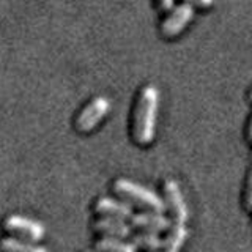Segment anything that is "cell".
I'll return each instance as SVG.
<instances>
[{
    "mask_svg": "<svg viewBox=\"0 0 252 252\" xmlns=\"http://www.w3.org/2000/svg\"><path fill=\"white\" fill-rule=\"evenodd\" d=\"M158 106H159V92L152 84L144 85L136 96L131 115V136L140 147L150 145L155 139Z\"/></svg>",
    "mask_w": 252,
    "mask_h": 252,
    "instance_id": "6da1fadb",
    "label": "cell"
},
{
    "mask_svg": "<svg viewBox=\"0 0 252 252\" xmlns=\"http://www.w3.org/2000/svg\"><path fill=\"white\" fill-rule=\"evenodd\" d=\"M112 192L118 197L120 200L131 203L134 207L144 208L145 211H156V213H164L165 205L164 200L159 195L155 194L150 189L140 186L128 178H117L112 181Z\"/></svg>",
    "mask_w": 252,
    "mask_h": 252,
    "instance_id": "7a4b0ae2",
    "label": "cell"
},
{
    "mask_svg": "<svg viewBox=\"0 0 252 252\" xmlns=\"http://www.w3.org/2000/svg\"><path fill=\"white\" fill-rule=\"evenodd\" d=\"M0 235L16 240L43 243L47 230L43 222L22 213H6L0 218Z\"/></svg>",
    "mask_w": 252,
    "mask_h": 252,
    "instance_id": "3957f363",
    "label": "cell"
},
{
    "mask_svg": "<svg viewBox=\"0 0 252 252\" xmlns=\"http://www.w3.org/2000/svg\"><path fill=\"white\" fill-rule=\"evenodd\" d=\"M109 110H110V99L107 96L98 94V96L90 98L77 110L73 118L74 131L77 134H82V136L93 132L107 117Z\"/></svg>",
    "mask_w": 252,
    "mask_h": 252,
    "instance_id": "277c9868",
    "label": "cell"
},
{
    "mask_svg": "<svg viewBox=\"0 0 252 252\" xmlns=\"http://www.w3.org/2000/svg\"><path fill=\"white\" fill-rule=\"evenodd\" d=\"M162 192H164L165 210L169 211L173 224H186V220L189 218V211L177 181L165 180L162 185Z\"/></svg>",
    "mask_w": 252,
    "mask_h": 252,
    "instance_id": "5b68a950",
    "label": "cell"
},
{
    "mask_svg": "<svg viewBox=\"0 0 252 252\" xmlns=\"http://www.w3.org/2000/svg\"><path fill=\"white\" fill-rule=\"evenodd\" d=\"M194 18V8L189 3H180L177 6H172L169 14L161 21L159 32L165 38H173L180 35L185 30V27Z\"/></svg>",
    "mask_w": 252,
    "mask_h": 252,
    "instance_id": "8992f818",
    "label": "cell"
},
{
    "mask_svg": "<svg viewBox=\"0 0 252 252\" xmlns=\"http://www.w3.org/2000/svg\"><path fill=\"white\" fill-rule=\"evenodd\" d=\"M92 213L94 218H112L129 220L132 218L131 205L114 197H98L92 203Z\"/></svg>",
    "mask_w": 252,
    "mask_h": 252,
    "instance_id": "52a82bcc",
    "label": "cell"
},
{
    "mask_svg": "<svg viewBox=\"0 0 252 252\" xmlns=\"http://www.w3.org/2000/svg\"><path fill=\"white\" fill-rule=\"evenodd\" d=\"M92 230L98 238H117L128 240L131 238L132 227L126 220L112 219V218H93Z\"/></svg>",
    "mask_w": 252,
    "mask_h": 252,
    "instance_id": "ba28073f",
    "label": "cell"
},
{
    "mask_svg": "<svg viewBox=\"0 0 252 252\" xmlns=\"http://www.w3.org/2000/svg\"><path fill=\"white\" fill-rule=\"evenodd\" d=\"M129 224L132 228L139 232H150V233H159L164 230H169L172 225L170 220L164 216V213L156 211H142L132 215L129 219Z\"/></svg>",
    "mask_w": 252,
    "mask_h": 252,
    "instance_id": "9c48e42d",
    "label": "cell"
},
{
    "mask_svg": "<svg viewBox=\"0 0 252 252\" xmlns=\"http://www.w3.org/2000/svg\"><path fill=\"white\" fill-rule=\"evenodd\" d=\"M0 252H49L43 243H32L0 235Z\"/></svg>",
    "mask_w": 252,
    "mask_h": 252,
    "instance_id": "30bf717a",
    "label": "cell"
},
{
    "mask_svg": "<svg viewBox=\"0 0 252 252\" xmlns=\"http://www.w3.org/2000/svg\"><path fill=\"white\" fill-rule=\"evenodd\" d=\"M188 238V228L185 224H172L167 235L162 240L161 252H180Z\"/></svg>",
    "mask_w": 252,
    "mask_h": 252,
    "instance_id": "8fae6325",
    "label": "cell"
},
{
    "mask_svg": "<svg viewBox=\"0 0 252 252\" xmlns=\"http://www.w3.org/2000/svg\"><path fill=\"white\" fill-rule=\"evenodd\" d=\"M129 241L136 249L145 251V252H158L162 248V240L159 238L158 233L137 232V233L131 235Z\"/></svg>",
    "mask_w": 252,
    "mask_h": 252,
    "instance_id": "7c38bea8",
    "label": "cell"
},
{
    "mask_svg": "<svg viewBox=\"0 0 252 252\" xmlns=\"http://www.w3.org/2000/svg\"><path fill=\"white\" fill-rule=\"evenodd\" d=\"M93 251L96 252H136L131 241L117 238H96L93 243Z\"/></svg>",
    "mask_w": 252,
    "mask_h": 252,
    "instance_id": "4fadbf2b",
    "label": "cell"
},
{
    "mask_svg": "<svg viewBox=\"0 0 252 252\" xmlns=\"http://www.w3.org/2000/svg\"><path fill=\"white\" fill-rule=\"evenodd\" d=\"M244 207L248 211H252V167L249 169L244 183Z\"/></svg>",
    "mask_w": 252,
    "mask_h": 252,
    "instance_id": "5bb4252c",
    "label": "cell"
},
{
    "mask_svg": "<svg viewBox=\"0 0 252 252\" xmlns=\"http://www.w3.org/2000/svg\"><path fill=\"white\" fill-rule=\"evenodd\" d=\"M153 3L156 5L158 10L161 11H169L173 6V0H153Z\"/></svg>",
    "mask_w": 252,
    "mask_h": 252,
    "instance_id": "9a60e30c",
    "label": "cell"
},
{
    "mask_svg": "<svg viewBox=\"0 0 252 252\" xmlns=\"http://www.w3.org/2000/svg\"><path fill=\"white\" fill-rule=\"evenodd\" d=\"M215 0H185V3L189 5H195V6H200V8H210L213 5Z\"/></svg>",
    "mask_w": 252,
    "mask_h": 252,
    "instance_id": "2e32d148",
    "label": "cell"
},
{
    "mask_svg": "<svg viewBox=\"0 0 252 252\" xmlns=\"http://www.w3.org/2000/svg\"><path fill=\"white\" fill-rule=\"evenodd\" d=\"M248 140L252 144V117H251L249 125H248Z\"/></svg>",
    "mask_w": 252,
    "mask_h": 252,
    "instance_id": "e0dca14e",
    "label": "cell"
},
{
    "mask_svg": "<svg viewBox=\"0 0 252 252\" xmlns=\"http://www.w3.org/2000/svg\"><path fill=\"white\" fill-rule=\"evenodd\" d=\"M82 252H96V251H93V249L90 248V249H85V251H82Z\"/></svg>",
    "mask_w": 252,
    "mask_h": 252,
    "instance_id": "ac0fdd59",
    "label": "cell"
},
{
    "mask_svg": "<svg viewBox=\"0 0 252 252\" xmlns=\"http://www.w3.org/2000/svg\"><path fill=\"white\" fill-rule=\"evenodd\" d=\"M249 101H251V102H252V90H251V92H249Z\"/></svg>",
    "mask_w": 252,
    "mask_h": 252,
    "instance_id": "d6986e66",
    "label": "cell"
}]
</instances>
